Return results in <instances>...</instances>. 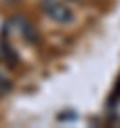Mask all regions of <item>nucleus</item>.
I'll return each mask as SVG.
<instances>
[{
	"instance_id": "1",
	"label": "nucleus",
	"mask_w": 120,
	"mask_h": 128,
	"mask_svg": "<svg viewBox=\"0 0 120 128\" xmlns=\"http://www.w3.org/2000/svg\"><path fill=\"white\" fill-rule=\"evenodd\" d=\"M44 12L48 14V18L50 20H54V22H60V24H66V22H70L72 20V10L68 8V6H64L62 2H48L46 6H44Z\"/></svg>"
}]
</instances>
